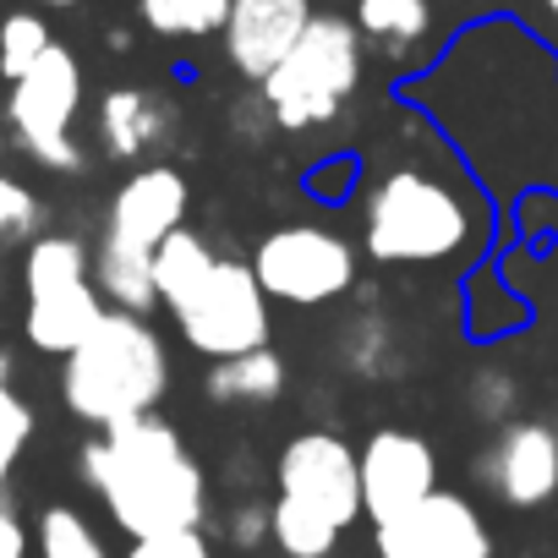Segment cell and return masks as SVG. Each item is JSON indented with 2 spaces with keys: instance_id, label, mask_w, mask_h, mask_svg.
Returning <instances> with one entry per match:
<instances>
[{
  "instance_id": "cell-1",
  "label": "cell",
  "mask_w": 558,
  "mask_h": 558,
  "mask_svg": "<svg viewBox=\"0 0 558 558\" xmlns=\"http://www.w3.org/2000/svg\"><path fill=\"white\" fill-rule=\"evenodd\" d=\"M433 77L465 88V99L433 83H416L411 99L460 137L482 181L498 192L558 186V66L531 34L504 23L476 28Z\"/></svg>"
},
{
  "instance_id": "cell-2",
  "label": "cell",
  "mask_w": 558,
  "mask_h": 558,
  "mask_svg": "<svg viewBox=\"0 0 558 558\" xmlns=\"http://www.w3.org/2000/svg\"><path fill=\"white\" fill-rule=\"evenodd\" d=\"M77 465H83V482L99 493L105 514L126 536H165V531L203 525L208 476L192 460L186 438L159 416L105 427L99 438L83 444Z\"/></svg>"
},
{
  "instance_id": "cell-3",
  "label": "cell",
  "mask_w": 558,
  "mask_h": 558,
  "mask_svg": "<svg viewBox=\"0 0 558 558\" xmlns=\"http://www.w3.org/2000/svg\"><path fill=\"white\" fill-rule=\"evenodd\" d=\"M154 291L159 307H170L186 351H197L203 362H225L268 345L274 313L252 263L214 252L192 225L170 230L165 246L154 252Z\"/></svg>"
},
{
  "instance_id": "cell-4",
  "label": "cell",
  "mask_w": 558,
  "mask_h": 558,
  "mask_svg": "<svg viewBox=\"0 0 558 558\" xmlns=\"http://www.w3.org/2000/svg\"><path fill=\"white\" fill-rule=\"evenodd\" d=\"M165 389H170L165 340L143 313L126 307H105V318L77 340V351L61 356V400L77 422L99 433L154 416Z\"/></svg>"
},
{
  "instance_id": "cell-5",
  "label": "cell",
  "mask_w": 558,
  "mask_h": 558,
  "mask_svg": "<svg viewBox=\"0 0 558 558\" xmlns=\"http://www.w3.org/2000/svg\"><path fill=\"white\" fill-rule=\"evenodd\" d=\"M274 547L286 558H329L362 514V460L340 433H296L274 465Z\"/></svg>"
},
{
  "instance_id": "cell-6",
  "label": "cell",
  "mask_w": 558,
  "mask_h": 558,
  "mask_svg": "<svg viewBox=\"0 0 558 558\" xmlns=\"http://www.w3.org/2000/svg\"><path fill=\"white\" fill-rule=\"evenodd\" d=\"M186 175L175 165H143L137 175L121 181V192L105 208V230H99V252H94V279L99 296L110 307L143 313L159 307L154 291V252L165 246L170 230L186 225Z\"/></svg>"
},
{
  "instance_id": "cell-7",
  "label": "cell",
  "mask_w": 558,
  "mask_h": 558,
  "mask_svg": "<svg viewBox=\"0 0 558 558\" xmlns=\"http://www.w3.org/2000/svg\"><path fill=\"white\" fill-rule=\"evenodd\" d=\"M476 230H482L476 203L444 175L411 165L378 175L362 203V246L373 263H400V268L449 263L476 241Z\"/></svg>"
},
{
  "instance_id": "cell-8",
  "label": "cell",
  "mask_w": 558,
  "mask_h": 558,
  "mask_svg": "<svg viewBox=\"0 0 558 558\" xmlns=\"http://www.w3.org/2000/svg\"><path fill=\"white\" fill-rule=\"evenodd\" d=\"M362 45L367 39L356 34V23L313 17L307 34L291 45V56L257 83L274 126L279 132H313V126L335 121L362 88Z\"/></svg>"
},
{
  "instance_id": "cell-9",
  "label": "cell",
  "mask_w": 558,
  "mask_h": 558,
  "mask_svg": "<svg viewBox=\"0 0 558 558\" xmlns=\"http://www.w3.org/2000/svg\"><path fill=\"white\" fill-rule=\"evenodd\" d=\"M23 335L45 356L77 351V340L105 318L94 257L77 235H34L23 257Z\"/></svg>"
},
{
  "instance_id": "cell-10",
  "label": "cell",
  "mask_w": 558,
  "mask_h": 558,
  "mask_svg": "<svg viewBox=\"0 0 558 558\" xmlns=\"http://www.w3.org/2000/svg\"><path fill=\"white\" fill-rule=\"evenodd\" d=\"M83 110V66L66 45H50L7 94V126H12V143L45 165V170H83V148L72 137V121Z\"/></svg>"
},
{
  "instance_id": "cell-11",
  "label": "cell",
  "mask_w": 558,
  "mask_h": 558,
  "mask_svg": "<svg viewBox=\"0 0 558 558\" xmlns=\"http://www.w3.org/2000/svg\"><path fill=\"white\" fill-rule=\"evenodd\" d=\"M252 274L268 302L329 307L356 286V246L324 225H279L252 246Z\"/></svg>"
},
{
  "instance_id": "cell-12",
  "label": "cell",
  "mask_w": 558,
  "mask_h": 558,
  "mask_svg": "<svg viewBox=\"0 0 558 558\" xmlns=\"http://www.w3.org/2000/svg\"><path fill=\"white\" fill-rule=\"evenodd\" d=\"M378 558H493V531L460 493H427L416 509L373 525Z\"/></svg>"
},
{
  "instance_id": "cell-13",
  "label": "cell",
  "mask_w": 558,
  "mask_h": 558,
  "mask_svg": "<svg viewBox=\"0 0 558 558\" xmlns=\"http://www.w3.org/2000/svg\"><path fill=\"white\" fill-rule=\"evenodd\" d=\"M362 514H373V525L416 509L427 493H438V454L422 433L405 427H378L362 444Z\"/></svg>"
},
{
  "instance_id": "cell-14",
  "label": "cell",
  "mask_w": 558,
  "mask_h": 558,
  "mask_svg": "<svg viewBox=\"0 0 558 558\" xmlns=\"http://www.w3.org/2000/svg\"><path fill=\"white\" fill-rule=\"evenodd\" d=\"M482 487L509 504V509H536L558 493V433L547 422H504L493 427L482 460H476Z\"/></svg>"
},
{
  "instance_id": "cell-15",
  "label": "cell",
  "mask_w": 558,
  "mask_h": 558,
  "mask_svg": "<svg viewBox=\"0 0 558 558\" xmlns=\"http://www.w3.org/2000/svg\"><path fill=\"white\" fill-rule=\"evenodd\" d=\"M313 0H230L225 12V61L246 77L263 83L279 61L291 56V45L307 34L313 23Z\"/></svg>"
},
{
  "instance_id": "cell-16",
  "label": "cell",
  "mask_w": 558,
  "mask_h": 558,
  "mask_svg": "<svg viewBox=\"0 0 558 558\" xmlns=\"http://www.w3.org/2000/svg\"><path fill=\"white\" fill-rule=\"evenodd\" d=\"M175 137V105L148 94V88H110L99 99V143L110 159L132 165L148 159L154 148H165Z\"/></svg>"
},
{
  "instance_id": "cell-17",
  "label": "cell",
  "mask_w": 558,
  "mask_h": 558,
  "mask_svg": "<svg viewBox=\"0 0 558 558\" xmlns=\"http://www.w3.org/2000/svg\"><path fill=\"white\" fill-rule=\"evenodd\" d=\"M335 362H340L351 378H367V384L395 378L400 362H405V345H400L395 318H389L378 302L356 307V313L340 324V335H335Z\"/></svg>"
},
{
  "instance_id": "cell-18",
  "label": "cell",
  "mask_w": 558,
  "mask_h": 558,
  "mask_svg": "<svg viewBox=\"0 0 558 558\" xmlns=\"http://www.w3.org/2000/svg\"><path fill=\"white\" fill-rule=\"evenodd\" d=\"M208 400L214 405H274L286 395V356L279 351H241V356H225V362H208Z\"/></svg>"
},
{
  "instance_id": "cell-19",
  "label": "cell",
  "mask_w": 558,
  "mask_h": 558,
  "mask_svg": "<svg viewBox=\"0 0 558 558\" xmlns=\"http://www.w3.org/2000/svg\"><path fill=\"white\" fill-rule=\"evenodd\" d=\"M433 28V7L427 0H356V34L389 56V61H405Z\"/></svg>"
},
{
  "instance_id": "cell-20",
  "label": "cell",
  "mask_w": 558,
  "mask_h": 558,
  "mask_svg": "<svg viewBox=\"0 0 558 558\" xmlns=\"http://www.w3.org/2000/svg\"><path fill=\"white\" fill-rule=\"evenodd\" d=\"M230 0H137V17L159 39H208L225 28Z\"/></svg>"
},
{
  "instance_id": "cell-21",
  "label": "cell",
  "mask_w": 558,
  "mask_h": 558,
  "mask_svg": "<svg viewBox=\"0 0 558 558\" xmlns=\"http://www.w3.org/2000/svg\"><path fill=\"white\" fill-rule=\"evenodd\" d=\"M39 558H110V547L88 525V514H77L66 504H50L39 514Z\"/></svg>"
},
{
  "instance_id": "cell-22",
  "label": "cell",
  "mask_w": 558,
  "mask_h": 558,
  "mask_svg": "<svg viewBox=\"0 0 558 558\" xmlns=\"http://www.w3.org/2000/svg\"><path fill=\"white\" fill-rule=\"evenodd\" d=\"M465 411H471L476 422H487V427L514 422V411H520V378H514L509 367H498V362H482V367L465 378Z\"/></svg>"
},
{
  "instance_id": "cell-23",
  "label": "cell",
  "mask_w": 558,
  "mask_h": 558,
  "mask_svg": "<svg viewBox=\"0 0 558 558\" xmlns=\"http://www.w3.org/2000/svg\"><path fill=\"white\" fill-rule=\"evenodd\" d=\"M50 23L39 12H12V17H0V77L17 83L45 50H50Z\"/></svg>"
},
{
  "instance_id": "cell-24",
  "label": "cell",
  "mask_w": 558,
  "mask_h": 558,
  "mask_svg": "<svg viewBox=\"0 0 558 558\" xmlns=\"http://www.w3.org/2000/svg\"><path fill=\"white\" fill-rule=\"evenodd\" d=\"M28 444H34V405L12 384H0V487L12 482V471L28 454Z\"/></svg>"
},
{
  "instance_id": "cell-25",
  "label": "cell",
  "mask_w": 558,
  "mask_h": 558,
  "mask_svg": "<svg viewBox=\"0 0 558 558\" xmlns=\"http://www.w3.org/2000/svg\"><path fill=\"white\" fill-rule=\"evenodd\" d=\"M45 225V203L12 181V175H0V241H34Z\"/></svg>"
},
{
  "instance_id": "cell-26",
  "label": "cell",
  "mask_w": 558,
  "mask_h": 558,
  "mask_svg": "<svg viewBox=\"0 0 558 558\" xmlns=\"http://www.w3.org/2000/svg\"><path fill=\"white\" fill-rule=\"evenodd\" d=\"M126 558H214V547L192 525V531H165V536H132Z\"/></svg>"
},
{
  "instance_id": "cell-27",
  "label": "cell",
  "mask_w": 558,
  "mask_h": 558,
  "mask_svg": "<svg viewBox=\"0 0 558 558\" xmlns=\"http://www.w3.org/2000/svg\"><path fill=\"white\" fill-rule=\"evenodd\" d=\"M263 536H274V525H268V509H257V504H241V509L230 514V542H235V547H257Z\"/></svg>"
},
{
  "instance_id": "cell-28",
  "label": "cell",
  "mask_w": 558,
  "mask_h": 558,
  "mask_svg": "<svg viewBox=\"0 0 558 558\" xmlns=\"http://www.w3.org/2000/svg\"><path fill=\"white\" fill-rule=\"evenodd\" d=\"M28 525H23V514L0 498V558H28Z\"/></svg>"
},
{
  "instance_id": "cell-29",
  "label": "cell",
  "mask_w": 558,
  "mask_h": 558,
  "mask_svg": "<svg viewBox=\"0 0 558 558\" xmlns=\"http://www.w3.org/2000/svg\"><path fill=\"white\" fill-rule=\"evenodd\" d=\"M34 7H50V12H66V7H83V0H34Z\"/></svg>"
},
{
  "instance_id": "cell-30",
  "label": "cell",
  "mask_w": 558,
  "mask_h": 558,
  "mask_svg": "<svg viewBox=\"0 0 558 558\" xmlns=\"http://www.w3.org/2000/svg\"><path fill=\"white\" fill-rule=\"evenodd\" d=\"M0 384H12V351H0Z\"/></svg>"
},
{
  "instance_id": "cell-31",
  "label": "cell",
  "mask_w": 558,
  "mask_h": 558,
  "mask_svg": "<svg viewBox=\"0 0 558 558\" xmlns=\"http://www.w3.org/2000/svg\"><path fill=\"white\" fill-rule=\"evenodd\" d=\"M542 7H547V12H553V17H558V0H542Z\"/></svg>"
},
{
  "instance_id": "cell-32",
  "label": "cell",
  "mask_w": 558,
  "mask_h": 558,
  "mask_svg": "<svg viewBox=\"0 0 558 558\" xmlns=\"http://www.w3.org/2000/svg\"><path fill=\"white\" fill-rule=\"evenodd\" d=\"M0 291H7V274H0Z\"/></svg>"
}]
</instances>
